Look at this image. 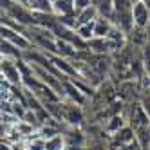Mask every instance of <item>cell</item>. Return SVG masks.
Wrapping results in <instances>:
<instances>
[{
  "label": "cell",
  "instance_id": "6da1fadb",
  "mask_svg": "<svg viewBox=\"0 0 150 150\" xmlns=\"http://www.w3.org/2000/svg\"><path fill=\"white\" fill-rule=\"evenodd\" d=\"M0 72H2V80L7 85H13V87H22L24 85V76L18 67V60L2 58L0 60Z\"/></svg>",
  "mask_w": 150,
  "mask_h": 150
},
{
  "label": "cell",
  "instance_id": "7a4b0ae2",
  "mask_svg": "<svg viewBox=\"0 0 150 150\" xmlns=\"http://www.w3.org/2000/svg\"><path fill=\"white\" fill-rule=\"evenodd\" d=\"M0 33H2V40H7L9 44L16 45L20 51H24V52L35 47L33 42L29 40V36L24 35V33H20V31H16V29H11V27H7V25H2Z\"/></svg>",
  "mask_w": 150,
  "mask_h": 150
},
{
  "label": "cell",
  "instance_id": "3957f363",
  "mask_svg": "<svg viewBox=\"0 0 150 150\" xmlns=\"http://www.w3.org/2000/svg\"><path fill=\"white\" fill-rule=\"evenodd\" d=\"M132 18H134V25L141 27V29H148L150 27V7L143 2H136L132 6Z\"/></svg>",
  "mask_w": 150,
  "mask_h": 150
},
{
  "label": "cell",
  "instance_id": "277c9868",
  "mask_svg": "<svg viewBox=\"0 0 150 150\" xmlns=\"http://www.w3.org/2000/svg\"><path fill=\"white\" fill-rule=\"evenodd\" d=\"M62 117L65 120L71 127H76L83 121V112H81V105H76L69 101L67 105H62Z\"/></svg>",
  "mask_w": 150,
  "mask_h": 150
},
{
  "label": "cell",
  "instance_id": "5b68a950",
  "mask_svg": "<svg viewBox=\"0 0 150 150\" xmlns=\"http://www.w3.org/2000/svg\"><path fill=\"white\" fill-rule=\"evenodd\" d=\"M136 137H137V134H136V130H134L130 125L123 127L121 130H117L116 134H112V136H110L112 145H114L116 148H123V146H127L128 143H132Z\"/></svg>",
  "mask_w": 150,
  "mask_h": 150
},
{
  "label": "cell",
  "instance_id": "8992f818",
  "mask_svg": "<svg viewBox=\"0 0 150 150\" xmlns=\"http://www.w3.org/2000/svg\"><path fill=\"white\" fill-rule=\"evenodd\" d=\"M52 9H54V15L60 16H71L76 15V9H74V0H52Z\"/></svg>",
  "mask_w": 150,
  "mask_h": 150
},
{
  "label": "cell",
  "instance_id": "52a82bcc",
  "mask_svg": "<svg viewBox=\"0 0 150 150\" xmlns=\"http://www.w3.org/2000/svg\"><path fill=\"white\" fill-rule=\"evenodd\" d=\"M114 27L112 20L98 16L94 20V38H107V35L110 33V29Z\"/></svg>",
  "mask_w": 150,
  "mask_h": 150
},
{
  "label": "cell",
  "instance_id": "ba28073f",
  "mask_svg": "<svg viewBox=\"0 0 150 150\" xmlns=\"http://www.w3.org/2000/svg\"><path fill=\"white\" fill-rule=\"evenodd\" d=\"M89 51L92 54H110L112 49L107 38H92L89 42Z\"/></svg>",
  "mask_w": 150,
  "mask_h": 150
},
{
  "label": "cell",
  "instance_id": "9c48e42d",
  "mask_svg": "<svg viewBox=\"0 0 150 150\" xmlns=\"http://www.w3.org/2000/svg\"><path fill=\"white\" fill-rule=\"evenodd\" d=\"M127 125H128V121H127L125 114H114V116L110 117V120L107 121L105 130L112 136V134H116L117 130H121V128H123V127H127Z\"/></svg>",
  "mask_w": 150,
  "mask_h": 150
},
{
  "label": "cell",
  "instance_id": "30bf717a",
  "mask_svg": "<svg viewBox=\"0 0 150 150\" xmlns=\"http://www.w3.org/2000/svg\"><path fill=\"white\" fill-rule=\"evenodd\" d=\"M96 18H98V11H96L94 6H91L87 9H83V11L76 13V27L78 25H85V24H92ZM76 27H74V29H76Z\"/></svg>",
  "mask_w": 150,
  "mask_h": 150
},
{
  "label": "cell",
  "instance_id": "8fae6325",
  "mask_svg": "<svg viewBox=\"0 0 150 150\" xmlns=\"http://www.w3.org/2000/svg\"><path fill=\"white\" fill-rule=\"evenodd\" d=\"M0 52H2V58H11V60H22L24 58V51H20L16 45L9 44L7 40H2V49H0Z\"/></svg>",
  "mask_w": 150,
  "mask_h": 150
},
{
  "label": "cell",
  "instance_id": "7c38bea8",
  "mask_svg": "<svg viewBox=\"0 0 150 150\" xmlns=\"http://www.w3.org/2000/svg\"><path fill=\"white\" fill-rule=\"evenodd\" d=\"M65 148H67V143H65V137H63V132L45 139V150H65Z\"/></svg>",
  "mask_w": 150,
  "mask_h": 150
},
{
  "label": "cell",
  "instance_id": "4fadbf2b",
  "mask_svg": "<svg viewBox=\"0 0 150 150\" xmlns=\"http://www.w3.org/2000/svg\"><path fill=\"white\" fill-rule=\"evenodd\" d=\"M96 7V11H98V16H103V18H112L114 15V2L112 0H105V2L98 4V6H94Z\"/></svg>",
  "mask_w": 150,
  "mask_h": 150
},
{
  "label": "cell",
  "instance_id": "5bb4252c",
  "mask_svg": "<svg viewBox=\"0 0 150 150\" xmlns=\"http://www.w3.org/2000/svg\"><path fill=\"white\" fill-rule=\"evenodd\" d=\"M74 31H76V35L83 42H91L94 38V22L92 24H85V25H78Z\"/></svg>",
  "mask_w": 150,
  "mask_h": 150
},
{
  "label": "cell",
  "instance_id": "9a60e30c",
  "mask_svg": "<svg viewBox=\"0 0 150 150\" xmlns=\"http://www.w3.org/2000/svg\"><path fill=\"white\" fill-rule=\"evenodd\" d=\"M114 11H132V0H112Z\"/></svg>",
  "mask_w": 150,
  "mask_h": 150
},
{
  "label": "cell",
  "instance_id": "2e32d148",
  "mask_svg": "<svg viewBox=\"0 0 150 150\" xmlns=\"http://www.w3.org/2000/svg\"><path fill=\"white\" fill-rule=\"evenodd\" d=\"M141 56H143V63H145L146 71L150 72V42H146V44L143 45V49H141Z\"/></svg>",
  "mask_w": 150,
  "mask_h": 150
},
{
  "label": "cell",
  "instance_id": "e0dca14e",
  "mask_svg": "<svg viewBox=\"0 0 150 150\" xmlns=\"http://www.w3.org/2000/svg\"><path fill=\"white\" fill-rule=\"evenodd\" d=\"M92 6V0H74V9H76V13L83 11V9H87Z\"/></svg>",
  "mask_w": 150,
  "mask_h": 150
},
{
  "label": "cell",
  "instance_id": "ac0fdd59",
  "mask_svg": "<svg viewBox=\"0 0 150 150\" xmlns=\"http://www.w3.org/2000/svg\"><path fill=\"white\" fill-rule=\"evenodd\" d=\"M123 150H145V148L141 146V143H139V141H137V137H136L132 143H128L127 146H123Z\"/></svg>",
  "mask_w": 150,
  "mask_h": 150
},
{
  "label": "cell",
  "instance_id": "d6986e66",
  "mask_svg": "<svg viewBox=\"0 0 150 150\" xmlns=\"http://www.w3.org/2000/svg\"><path fill=\"white\" fill-rule=\"evenodd\" d=\"M101 2H105V0H92V6H98V4H101Z\"/></svg>",
  "mask_w": 150,
  "mask_h": 150
},
{
  "label": "cell",
  "instance_id": "ffe728a7",
  "mask_svg": "<svg viewBox=\"0 0 150 150\" xmlns=\"http://www.w3.org/2000/svg\"><path fill=\"white\" fill-rule=\"evenodd\" d=\"M143 2H145V4H146L148 7H150V0H143Z\"/></svg>",
  "mask_w": 150,
  "mask_h": 150
},
{
  "label": "cell",
  "instance_id": "44dd1931",
  "mask_svg": "<svg viewBox=\"0 0 150 150\" xmlns=\"http://www.w3.org/2000/svg\"><path fill=\"white\" fill-rule=\"evenodd\" d=\"M136 2H141V0H132V4H136Z\"/></svg>",
  "mask_w": 150,
  "mask_h": 150
},
{
  "label": "cell",
  "instance_id": "7402d4cb",
  "mask_svg": "<svg viewBox=\"0 0 150 150\" xmlns=\"http://www.w3.org/2000/svg\"><path fill=\"white\" fill-rule=\"evenodd\" d=\"M15 2H18V0H15Z\"/></svg>",
  "mask_w": 150,
  "mask_h": 150
}]
</instances>
